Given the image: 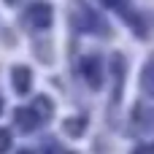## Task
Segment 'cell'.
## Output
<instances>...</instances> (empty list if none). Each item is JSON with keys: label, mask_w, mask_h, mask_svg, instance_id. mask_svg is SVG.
I'll return each instance as SVG.
<instances>
[{"label": "cell", "mask_w": 154, "mask_h": 154, "mask_svg": "<svg viewBox=\"0 0 154 154\" xmlns=\"http://www.w3.org/2000/svg\"><path fill=\"white\" fill-rule=\"evenodd\" d=\"M60 154H73V152H60Z\"/></svg>", "instance_id": "10"}, {"label": "cell", "mask_w": 154, "mask_h": 154, "mask_svg": "<svg viewBox=\"0 0 154 154\" xmlns=\"http://www.w3.org/2000/svg\"><path fill=\"white\" fill-rule=\"evenodd\" d=\"M22 154H30V152H22Z\"/></svg>", "instance_id": "12"}, {"label": "cell", "mask_w": 154, "mask_h": 154, "mask_svg": "<svg viewBox=\"0 0 154 154\" xmlns=\"http://www.w3.org/2000/svg\"><path fill=\"white\" fill-rule=\"evenodd\" d=\"M81 68H84V79L89 81V87H92V89H100V84H103V73H100V57H97V54L87 57Z\"/></svg>", "instance_id": "2"}, {"label": "cell", "mask_w": 154, "mask_h": 154, "mask_svg": "<svg viewBox=\"0 0 154 154\" xmlns=\"http://www.w3.org/2000/svg\"><path fill=\"white\" fill-rule=\"evenodd\" d=\"M35 114L32 111H24V108H19L16 111V122H19V127H24V130H32L35 125H38V119H32Z\"/></svg>", "instance_id": "4"}, {"label": "cell", "mask_w": 154, "mask_h": 154, "mask_svg": "<svg viewBox=\"0 0 154 154\" xmlns=\"http://www.w3.org/2000/svg\"><path fill=\"white\" fill-rule=\"evenodd\" d=\"M8 3H16V0H8Z\"/></svg>", "instance_id": "11"}, {"label": "cell", "mask_w": 154, "mask_h": 154, "mask_svg": "<svg viewBox=\"0 0 154 154\" xmlns=\"http://www.w3.org/2000/svg\"><path fill=\"white\" fill-rule=\"evenodd\" d=\"M11 149V133L8 130H0V154H5Z\"/></svg>", "instance_id": "7"}, {"label": "cell", "mask_w": 154, "mask_h": 154, "mask_svg": "<svg viewBox=\"0 0 154 154\" xmlns=\"http://www.w3.org/2000/svg\"><path fill=\"white\" fill-rule=\"evenodd\" d=\"M24 19L32 24V27H46V24H51V5L49 3H32L30 8H27V14H24Z\"/></svg>", "instance_id": "1"}, {"label": "cell", "mask_w": 154, "mask_h": 154, "mask_svg": "<svg viewBox=\"0 0 154 154\" xmlns=\"http://www.w3.org/2000/svg\"><path fill=\"white\" fill-rule=\"evenodd\" d=\"M143 89H146L149 95H154V68H149L146 76H143Z\"/></svg>", "instance_id": "6"}, {"label": "cell", "mask_w": 154, "mask_h": 154, "mask_svg": "<svg viewBox=\"0 0 154 154\" xmlns=\"http://www.w3.org/2000/svg\"><path fill=\"white\" fill-rule=\"evenodd\" d=\"M106 5H111V8H122L125 5V0H103Z\"/></svg>", "instance_id": "8"}, {"label": "cell", "mask_w": 154, "mask_h": 154, "mask_svg": "<svg viewBox=\"0 0 154 154\" xmlns=\"http://www.w3.org/2000/svg\"><path fill=\"white\" fill-rule=\"evenodd\" d=\"M30 87H32V73H30V68H14V89L19 92V95H24V92H30Z\"/></svg>", "instance_id": "3"}, {"label": "cell", "mask_w": 154, "mask_h": 154, "mask_svg": "<svg viewBox=\"0 0 154 154\" xmlns=\"http://www.w3.org/2000/svg\"><path fill=\"white\" fill-rule=\"evenodd\" d=\"M81 130H84V119H81V116L65 122V133H70V135H81Z\"/></svg>", "instance_id": "5"}, {"label": "cell", "mask_w": 154, "mask_h": 154, "mask_svg": "<svg viewBox=\"0 0 154 154\" xmlns=\"http://www.w3.org/2000/svg\"><path fill=\"white\" fill-rule=\"evenodd\" d=\"M133 154H154V146H143V149H138V152H133Z\"/></svg>", "instance_id": "9"}]
</instances>
